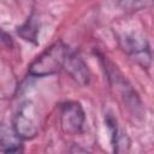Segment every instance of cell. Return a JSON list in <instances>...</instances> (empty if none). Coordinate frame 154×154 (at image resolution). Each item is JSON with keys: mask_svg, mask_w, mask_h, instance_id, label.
I'll use <instances>...</instances> for the list:
<instances>
[{"mask_svg": "<svg viewBox=\"0 0 154 154\" xmlns=\"http://www.w3.org/2000/svg\"><path fill=\"white\" fill-rule=\"evenodd\" d=\"M70 51L63 40L53 42L30 63L28 66L29 76L41 78L59 73L65 67Z\"/></svg>", "mask_w": 154, "mask_h": 154, "instance_id": "cell-1", "label": "cell"}, {"mask_svg": "<svg viewBox=\"0 0 154 154\" xmlns=\"http://www.w3.org/2000/svg\"><path fill=\"white\" fill-rule=\"evenodd\" d=\"M18 35L24 38L25 41L32 42V43H37V34H38V22H37V17L31 13L29 16V18L17 29Z\"/></svg>", "mask_w": 154, "mask_h": 154, "instance_id": "cell-9", "label": "cell"}, {"mask_svg": "<svg viewBox=\"0 0 154 154\" xmlns=\"http://www.w3.org/2000/svg\"><path fill=\"white\" fill-rule=\"evenodd\" d=\"M64 70L81 87H87L90 83L91 79L90 70L87 63L84 61V59L79 55V53L75 51H70Z\"/></svg>", "mask_w": 154, "mask_h": 154, "instance_id": "cell-6", "label": "cell"}, {"mask_svg": "<svg viewBox=\"0 0 154 154\" xmlns=\"http://www.w3.org/2000/svg\"><path fill=\"white\" fill-rule=\"evenodd\" d=\"M119 5L124 10L137 11V10H142V8H146L148 6H152L153 2H149V1H120Z\"/></svg>", "mask_w": 154, "mask_h": 154, "instance_id": "cell-10", "label": "cell"}, {"mask_svg": "<svg viewBox=\"0 0 154 154\" xmlns=\"http://www.w3.org/2000/svg\"><path fill=\"white\" fill-rule=\"evenodd\" d=\"M1 149L4 154H23L24 152L22 140L6 125L1 126Z\"/></svg>", "mask_w": 154, "mask_h": 154, "instance_id": "cell-7", "label": "cell"}, {"mask_svg": "<svg viewBox=\"0 0 154 154\" xmlns=\"http://www.w3.org/2000/svg\"><path fill=\"white\" fill-rule=\"evenodd\" d=\"M59 125L66 135H79L85 125V111L78 101L69 100L60 105Z\"/></svg>", "mask_w": 154, "mask_h": 154, "instance_id": "cell-5", "label": "cell"}, {"mask_svg": "<svg viewBox=\"0 0 154 154\" xmlns=\"http://www.w3.org/2000/svg\"><path fill=\"white\" fill-rule=\"evenodd\" d=\"M119 43L125 54L137 65L148 69L153 61V53L147 37L141 31H129L120 36Z\"/></svg>", "mask_w": 154, "mask_h": 154, "instance_id": "cell-3", "label": "cell"}, {"mask_svg": "<svg viewBox=\"0 0 154 154\" xmlns=\"http://www.w3.org/2000/svg\"><path fill=\"white\" fill-rule=\"evenodd\" d=\"M109 142L113 154H128L131 148V138L126 130L120 126L118 131L112 137H109Z\"/></svg>", "mask_w": 154, "mask_h": 154, "instance_id": "cell-8", "label": "cell"}, {"mask_svg": "<svg viewBox=\"0 0 154 154\" xmlns=\"http://www.w3.org/2000/svg\"><path fill=\"white\" fill-rule=\"evenodd\" d=\"M11 129L22 141H30L37 136L38 120L35 106L31 101L28 100L20 103L12 118Z\"/></svg>", "mask_w": 154, "mask_h": 154, "instance_id": "cell-4", "label": "cell"}, {"mask_svg": "<svg viewBox=\"0 0 154 154\" xmlns=\"http://www.w3.org/2000/svg\"><path fill=\"white\" fill-rule=\"evenodd\" d=\"M67 154H91V152L89 149H87L85 147L81 146V144L73 143V144L70 146Z\"/></svg>", "mask_w": 154, "mask_h": 154, "instance_id": "cell-11", "label": "cell"}, {"mask_svg": "<svg viewBox=\"0 0 154 154\" xmlns=\"http://www.w3.org/2000/svg\"><path fill=\"white\" fill-rule=\"evenodd\" d=\"M101 61L105 70V75L107 76V79L112 89L119 95L120 100L126 106V108L134 116L141 118L143 114V105L137 91L134 89L130 82L124 77V75L117 69V66L113 63H111L108 59L103 57L101 58Z\"/></svg>", "mask_w": 154, "mask_h": 154, "instance_id": "cell-2", "label": "cell"}]
</instances>
